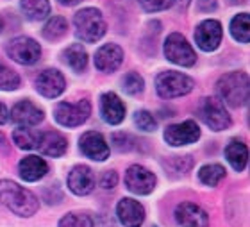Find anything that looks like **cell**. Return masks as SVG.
<instances>
[{
  "instance_id": "cell-20",
  "label": "cell",
  "mask_w": 250,
  "mask_h": 227,
  "mask_svg": "<svg viewBox=\"0 0 250 227\" xmlns=\"http://www.w3.org/2000/svg\"><path fill=\"white\" fill-rule=\"evenodd\" d=\"M18 172H20V177L23 181L36 182L47 176L48 165L40 156H27L18 163Z\"/></svg>"
},
{
  "instance_id": "cell-32",
  "label": "cell",
  "mask_w": 250,
  "mask_h": 227,
  "mask_svg": "<svg viewBox=\"0 0 250 227\" xmlns=\"http://www.w3.org/2000/svg\"><path fill=\"white\" fill-rule=\"evenodd\" d=\"M134 124L138 125L141 131H145V133H152V131H156V127H157L156 118H154L152 113H148V111H136Z\"/></svg>"
},
{
  "instance_id": "cell-2",
  "label": "cell",
  "mask_w": 250,
  "mask_h": 227,
  "mask_svg": "<svg viewBox=\"0 0 250 227\" xmlns=\"http://www.w3.org/2000/svg\"><path fill=\"white\" fill-rule=\"evenodd\" d=\"M218 95L230 108H241L249 102V75L245 72H230L222 75L216 84Z\"/></svg>"
},
{
  "instance_id": "cell-15",
  "label": "cell",
  "mask_w": 250,
  "mask_h": 227,
  "mask_svg": "<svg viewBox=\"0 0 250 227\" xmlns=\"http://www.w3.org/2000/svg\"><path fill=\"white\" fill-rule=\"evenodd\" d=\"M116 215L122 226L125 227H141L145 220V207L134 199H122L116 206Z\"/></svg>"
},
{
  "instance_id": "cell-8",
  "label": "cell",
  "mask_w": 250,
  "mask_h": 227,
  "mask_svg": "<svg viewBox=\"0 0 250 227\" xmlns=\"http://www.w3.org/2000/svg\"><path fill=\"white\" fill-rule=\"evenodd\" d=\"M7 54L13 61L20 65H34L42 57L40 43H36L29 36H18L7 43Z\"/></svg>"
},
{
  "instance_id": "cell-11",
  "label": "cell",
  "mask_w": 250,
  "mask_h": 227,
  "mask_svg": "<svg viewBox=\"0 0 250 227\" xmlns=\"http://www.w3.org/2000/svg\"><path fill=\"white\" fill-rule=\"evenodd\" d=\"M222 23L218 20H204L195 31V42L204 52H213L222 42Z\"/></svg>"
},
{
  "instance_id": "cell-7",
  "label": "cell",
  "mask_w": 250,
  "mask_h": 227,
  "mask_svg": "<svg viewBox=\"0 0 250 227\" xmlns=\"http://www.w3.org/2000/svg\"><path fill=\"white\" fill-rule=\"evenodd\" d=\"M165 56H167L168 61L181 65V67H193L195 61H197V54L193 50V46L179 32H173V34H170L167 38V42H165Z\"/></svg>"
},
{
  "instance_id": "cell-9",
  "label": "cell",
  "mask_w": 250,
  "mask_h": 227,
  "mask_svg": "<svg viewBox=\"0 0 250 227\" xmlns=\"http://www.w3.org/2000/svg\"><path fill=\"white\" fill-rule=\"evenodd\" d=\"M125 184L136 195H148L156 188V176L145 166L132 165L125 172Z\"/></svg>"
},
{
  "instance_id": "cell-4",
  "label": "cell",
  "mask_w": 250,
  "mask_h": 227,
  "mask_svg": "<svg viewBox=\"0 0 250 227\" xmlns=\"http://www.w3.org/2000/svg\"><path fill=\"white\" fill-rule=\"evenodd\" d=\"M156 90L163 98L183 97L193 90V79L173 70L161 72L156 79Z\"/></svg>"
},
{
  "instance_id": "cell-21",
  "label": "cell",
  "mask_w": 250,
  "mask_h": 227,
  "mask_svg": "<svg viewBox=\"0 0 250 227\" xmlns=\"http://www.w3.org/2000/svg\"><path fill=\"white\" fill-rule=\"evenodd\" d=\"M40 152L45 156H50V158H59L66 152L68 143L66 138L58 133V131H48V133H43L40 135V141H38V147Z\"/></svg>"
},
{
  "instance_id": "cell-13",
  "label": "cell",
  "mask_w": 250,
  "mask_h": 227,
  "mask_svg": "<svg viewBox=\"0 0 250 227\" xmlns=\"http://www.w3.org/2000/svg\"><path fill=\"white\" fill-rule=\"evenodd\" d=\"M175 220L183 227H209V217L202 207L193 202H183L175 209Z\"/></svg>"
},
{
  "instance_id": "cell-41",
  "label": "cell",
  "mask_w": 250,
  "mask_h": 227,
  "mask_svg": "<svg viewBox=\"0 0 250 227\" xmlns=\"http://www.w3.org/2000/svg\"><path fill=\"white\" fill-rule=\"evenodd\" d=\"M0 29H2V23H0Z\"/></svg>"
},
{
  "instance_id": "cell-31",
  "label": "cell",
  "mask_w": 250,
  "mask_h": 227,
  "mask_svg": "<svg viewBox=\"0 0 250 227\" xmlns=\"http://www.w3.org/2000/svg\"><path fill=\"white\" fill-rule=\"evenodd\" d=\"M122 84H124L122 88H124V91L127 93V95H138V93L143 91L145 81H143V77H141L140 73L130 72V73H127V75L124 77Z\"/></svg>"
},
{
  "instance_id": "cell-25",
  "label": "cell",
  "mask_w": 250,
  "mask_h": 227,
  "mask_svg": "<svg viewBox=\"0 0 250 227\" xmlns=\"http://www.w3.org/2000/svg\"><path fill=\"white\" fill-rule=\"evenodd\" d=\"M230 34L236 42L249 43L250 42V16L249 13L236 15L230 22Z\"/></svg>"
},
{
  "instance_id": "cell-29",
  "label": "cell",
  "mask_w": 250,
  "mask_h": 227,
  "mask_svg": "<svg viewBox=\"0 0 250 227\" xmlns=\"http://www.w3.org/2000/svg\"><path fill=\"white\" fill-rule=\"evenodd\" d=\"M18 86H20V75L9 67H5L4 63H0V90L13 91Z\"/></svg>"
},
{
  "instance_id": "cell-30",
  "label": "cell",
  "mask_w": 250,
  "mask_h": 227,
  "mask_svg": "<svg viewBox=\"0 0 250 227\" xmlns=\"http://www.w3.org/2000/svg\"><path fill=\"white\" fill-rule=\"evenodd\" d=\"M59 227H93V220L84 213H68L66 217L61 218Z\"/></svg>"
},
{
  "instance_id": "cell-12",
  "label": "cell",
  "mask_w": 250,
  "mask_h": 227,
  "mask_svg": "<svg viewBox=\"0 0 250 227\" xmlns=\"http://www.w3.org/2000/svg\"><path fill=\"white\" fill-rule=\"evenodd\" d=\"M79 147H81V152L86 158H89V159L93 161H104L109 156V145L105 143L104 136L100 135V133H97V131L84 133Z\"/></svg>"
},
{
  "instance_id": "cell-26",
  "label": "cell",
  "mask_w": 250,
  "mask_h": 227,
  "mask_svg": "<svg viewBox=\"0 0 250 227\" xmlns=\"http://www.w3.org/2000/svg\"><path fill=\"white\" fill-rule=\"evenodd\" d=\"M66 31H68V22L62 16H54L43 27V36L47 38V40H50V42H56V40L64 36Z\"/></svg>"
},
{
  "instance_id": "cell-17",
  "label": "cell",
  "mask_w": 250,
  "mask_h": 227,
  "mask_svg": "<svg viewBox=\"0 0 250 227\" xmlns=\"http://www.w3.org/2000/svg\"><path fill=\"white\" fill-rule=\"evenodd\" d=\"M100 113H102L105 124L118 125L125 118V106L116 93H104L100 98Z\"/></svg>"
},
{
  "instance_id": "cell-39",
  "label": "cell",
  "mask_w": 250,
  "mask_h": 227,
  "mask_svg": "<svg viewBox=\"0 0 250 227\" xmlns=\"http://www.w3.org/2000/svg\"><path fill=\"white\" fill-rule=\"evenodd\" d=\"M177 4L181 5V7H188V4H189V0H177Z\"/></svg>"
},
{
  "instance_id": "cell-36",
  "label": "cell",
  "mask_w": 250,
  "mask_h": 227,
  "mask_svg": "<svg viewBox=\"0 0 250 227\" xmlns=\"http://www.w3.org/2000/svg\"><path fill=\"white\" fill-rule=\"evenodd\" d=\"M198 9L204 13H211L216 9V0H198Z\"/></svg>"
},
{
  "instance_id": "cell-33",
  "label": "cell",
  "mask_w": 250,
  "mask_h": 227,
  "mask_svg": "<svg viewBox=\"0 0 250 227\" xmlns=\"http://www.w3.org/2000/svg\"><path fill=\"white\" fill-rule=\"evenodd\" d=\"M173 4V0H140V5L146 13H156V11H165Z\"/></svg>"
},
{
  "instance_id": "cell-23",
  "label": "cell",
  "mask_w": 250,
  "mask_h": 227,
  "mask_svg": "<svg viewBox=\"0 0 250 227\" xmlns=\"http://www.w3.org/2000/svg\"><path fill=\"white\" fill-rule=\"evenodd\" d=\"M20 7L23 11V15L29 20H43L50 15V2L48 0H21Z\"/></svg>"
},
{
  "instance_id": "cell-24",
  "label": "cell",
  "mask_w": 250,
  "mask_h": 227,
  "mask_svg": "<svg viewBox=\"0 0 250 227\" xmlns=\"http://www.w3.org/2000/svg\"><path fill=\"white\" fill-rule=\"evenodd\" d=\"M64 61L73 72H83V70H86V65H88V54H86L81 43H73L64 50Z\"/></svg>"
},
{
  "instance_id": "cell-1",
  "label": "cell",
  "mask_w": 250,
  "mask_h": 227,
  "mask_svg": "<svg viewBox=\"0 0 250 227\" xmlns=\"http://www.w3.org/2000/svg\"><path fill=\"white\" fill-rule=\"evenodd\" d=\"M0 204L18 215V217H32L40 207L36 195L13 181H0Z\"/></svg>"
},
{
  "instance_id": "cell-10",
  "label": "cell",
  "mask_w": 250,
  "mask_h": 227,
  "mask_svg": "<svg viewBox=\"0 0 250 227\" xmlns=\"http://www.w3.org/2000/svg\"><path fill=\"white\" fill-rule=\"evenodd\" d=\"M198 138H200V129H198L197 122H193V120H186L183 124L170 125L165 129V139L172 147L195 143Z\"/></svg>"
},
{
  "instance_id": "cell-14",
  "label": "cell",
  "mask_w": 250,
  "mask_h": 227,
  "mask_svg": "<svg viewBox=\"0 0 250 227\" xmlns=\"http://www.w3.org/2000/svg\"><path fill=\"white\" fill-rule=\"evenodd\" d=\"M122 61H124V50L115 43H107V45L100 46L95 54V67L104 73L116 72L120 68Z\"/></svg>"
},
{
  "instance_id": "cell-6",
  "label": "cell",
  "mask_w": 250,
  "mask_h": 227,
  "mask_svg": "<svg viewBox=\"0 0 250 227\" xmlns=\"http://www.w3.org/2000/svg\"><path fill=\"white\" fill-rule=\"evenodd\" d=\"M89 113H91V104H89V100L83 98V100H79L75 104L59 102L56 106L54 116L64 127H77V125H83L89 118Z\"/></svg>"
},
{
  "instance_id": "cell-38",
  "label": "cell",
  "mask_w": 250,
  "mask_h": 227,
  "mask_svg": "<svg viewBox=\"0 0 250 227\" xmlns=\"http://www.w3.org/2000/svg\"><path fill=\"white\" fill-rule=\"evenodd\" d=\"M59 2H61L62 5H77L81 0H59Z\"/></svg>"
},
{
  "instance_id": "cell-28",
  "label": "cell",
  "mask_w": 250,
  "mask_h": 227,
  "mask_svg": "<svg viewBox=\"0 0 250 227\" xmlns=\"http://www.w3.org/2000/svg\"><path fill=\"white\" fill-rule=\"evenodd\" d=\"M13 141H15L16 147H20V149L31 150L38 147L40 135L31 129H27V127H20V129H16L15 133H13Z\"/></svg>"
},
{
  "instance_id": "cell-16",
  "label": "cell",
  "mask_w": 250,
  "mask_h": 227,
  "mask_svg": "<svg viewBox=\"0 0 250 227\" xmlns=\"http://www.w3.org/2000/svg\"><path fill=\"white\" fill-rule=\"evenodd\" d=\"M64 77L59 70H45L36 77V90L43 97L56 98L64 91Z\"/></svg>"
},
{
  "instance_id": "cell-27",
  "label": "cell",
  "mask_w": 250,
  "mask_h": 227,
  "mask_svg": "<svg viewBox=\"0 0 250 227\" xmlns=\"http://www.w3.org/2000/svg\"><path fill=\"white\" fill-rule=\"evenodd\" d=\"M225 177V168L222 165H206L198 170V179L206 186H216Z\"/></svg>"
},
{
  "instance_id": "cell-19",
  "label": "cell",
  "mask_w": 250,
  "mask_h": 227,
  "mask_svg": "<svg viewBox=\"0 0 250 227\" xmlns=\"http://www.w3.org/2000/svg\"><path fill=\"white\" fill-rule=\"evenodd\" d=\"M68 188L75 193V195H88L95 188V176L91 168L84 165H79L72 168L68 174Z\"/></svg>"
},
{
  "instance_id": "cell-3",
  "label": "cell",
  "mask_w": 250,
  "mask_h": 227,
  "mask_svg": "<svg viewBox=\"0 0 250 227\" xmlns=\"http://www.w3.org/2000/svg\"><path fill=\"white\" fill-rule=\"evenodd\" d=\"M73 23H75L77 38H81L86 43L99 42L100 38L105 34L104 16H102V13L99 9H95V7H86V9L75 13Z\"/></svg>"
},
{
  "instance_id": "cell-5",
  "label": "cell",
  "mask_w": 250,
  "mask_h": 227,
  "mask_svg": "<svg viewBox=\"0 0 250 227\" xmlns=\"http://www.w3.org/2000/svg\"><path fill=\"white\" fill-rule=\"evenodd\" d=\"M197 113L204 124L211 127L213 131H224L227 127H230V116L225 111L224 102L218 100V98H202L197 108Z\"/></svg>"
},
{
  "instance_id": "cell-18",
  "label": "cell",
  "mask_w": 250,
  "mask_h": 227,
  "mask_svg": "<svg viewBox=\"0 0 250 227\" xmlns=\"http://www.w3.org/2000/svg\"><path fill=\"white\" fill-rule=\"evenodd\" d=\"M11 120L21 127H32L43 120V111L31 100H21L11 109Z\"/></svg>"
},
{
  "instance_id": "cell-22",
  "label": "cell",
  "mask_w": 250,
  "mask_h": 227,
  "mask_svg": "<svg viewBox=\"0 0 250 227\" xmlns=\"http://www.w3.org/2000/svg\"><path fill=\"white\" fill-rule=\"evenodd\" d=\"M225 158L230 163V166L236 172H243L249 161V149L247 145L240 139H232L227 147H225Z\"/></svg>"
},
{
  "instance_id": "cell-37",
  "label": "cell",
  "mask_w": 250,
  "mask_h": 227,
  "mask_svg": "<svg viewBox=\"0 0 250 227\" xmlns=\"http://www.w3.org/2000/svg\"><path fill=\"white\" fill-rule=\"evenodd\" d=\"M7 118H9V113H7V108H5L4 104L0 102V125L5 124V122H7Z\"/></svg>"
},
{
  "instance_id": "cell-34",
  "label": "cell",
  "mask_w": 250,
  "mask_h": 227,
  "mask_svg": "<svg viewBox=\"0 0 250 227\" xmlns=\"http://www.w3.org/2000/svg\"><path fill=\"white\" fill-rule=\"evenodd\" d=\"M111 141L118 150H130L132 149V138L125 133H115L111 136Z\"/></svg>"
},
{
  "instance_id": "cell-35",
  "label": "cell",
  "mask_w": 250,
  "mask_h": 227,
  "mask_svg": "<svg viewBox=\"0 0 250 227\" xmlns=\"http://www.w3.org/2000/svg\"><path fill=\"white\" fill-rule=\"evenodd\" d=\"M116 182H118V176H116V172L113 170H107L102 174L100 177V186L105 188V190H111V188H115Z\"/></svg>"
},
{
  "instance_id": "cell-40",
  "label": "cell",
  "mask_w": 250,
  "mask_h": 227,
  "mask_svg": "<svg viewBox=\"0 0 250 227\" xmlns=\"http://www.w3.org/2000/svg\"><path fill=\"white\" fill-rule=\"evenodd\" d=\"M240 2H243V0H230V4H240Z\"/></svg>"
}]
</instances>
